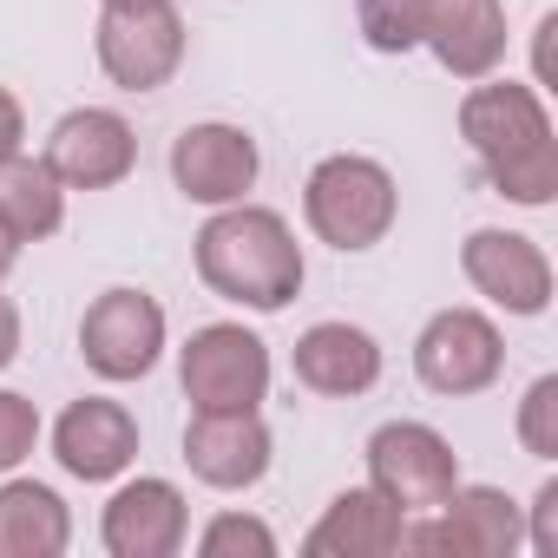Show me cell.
I'll return each instance as SVG.
<instances>
[{
    "instance_id": "cell-1",
    "label": "cell",
    "mask_w": 558,
    "mask_h": 558,
    "mask_svg": "<svg viewBox=\"0 0 558 558\" xmlns=\"http://www.w3.org/2000/svg\"><path fill=\"white\" fill-rule=\"evenodd\" d=\"M460 138L473 145L486 184L506 204L545 210L558 197V138H551V112L545 93L525 80H473V93L460 99Z\"/></svg>"
},
{
    "instance_id": "cell-2",
    "label": "cell",
    "mask_w": 558,
    "mask_h": 558,
    "mask_svg": "<svg viewBox=\"0 0 558 558\" xmlns=\"http://www.w3.org/2000/svg\"><path fill=\"white\" fill-rule=\"evenodd\" d=\"M197 276H204L210 296H223L236 310H256V316H276L303 296V243H296L283 210L243 197V204H223V210L204 217Z\"/></svg>"
},
{
    "instance_id": "cell-3",
    "label": "cell",
    "mask_w": 558,
    "mask_h": 558,
    "mask_svg": "<svg viewBox=\"0 0 558 558\" xmlns=\"http://www.w3.org/2000/svg\"><path fill=\"white\" fill-rule=\"evenodd\" d=\"M303 217L316 230V243L342 250V256H362L375 243H388L395 217H401V184L381 158H362V151H336L310 171L303 184Z\"/></svg>"
},
{
    "instance_id": "cell-4",
    "label": "cell",
    "mask_w": 558,
    "mask_h": 558,
    "mask_svg": "<svg viewBox=\"0 0 558 558\" xmlns=\"http://www.w3.org/2000/svg\"><path fill=\"white\" fill-rule=\"evenodd\" d=\"M191 414H250L269 401V342L243 323H204L178 349Z\"/></svg>"
},
{
    "instance_id": "cell-5",
    "label": "cell",
    "mask_w": 558,
    "mask_h": 558,
    "mask_svg": "<svg viewBox=\"0 0 558 558\" xmlns=\"http://www.w3.org/2000/svg\"><path fill=\"white\" fill-rule=\"evenodd\" d=\"M93 53L119 93H158L184 66V21L171 0H112L99 8Z\"/></svg>"
},
{
    "instance_id": "cell-6",
    "label": "cell",
    "mask_w": 558,
    "mask_h": 558,
    "mask_svg": "<svg viewBox=\"0 0 558 558\" xmlns=\"http://www.w3.org/2000/svg\"><path fill=\"white\" fill-rule=\"evenodd\" d=\"M414 375H421L427 395H447V401L486 395L506 375V336H499V323L480 316V310H434L427 329L414 336Z\"/></svg>"
},
{
    "instance_id": "cell-7",
    "label": "cell",
    "mask_w": 558,
    "mask_h": 558,
    "mask_svg": "<svg viewBox=\"0 0 558 558\" xmlns=\"http://www.w3.org/2000/svg\"><path fill=\"white\" fill-rule=\"evenodd\" d=\"M80 355L99 381H145L165 355V303L151 290H106L80 316Z\"/></svg>"
},
{
    "instance_id": "cell-8",
    "label": "cell",
    "mask_w": 558,
    "mask_h": 558,
    "mask_svg": "<svg viewBox=\"0 0 558 558\" xmlns=\"http://www.w3.org/2000/svg\"><path fill=\"white\" fill-rule=\"evenodd\" d=\"M368 486L388 493L408 519H421L460 486V453L427 421H388L368 434Z\"/></svg>"
},
{
    "instance_id": "cell-9",
    "label": "cell",
    "mask_w": 558,
    "mask_h": 558,
    "mask_svg": "<svg viewBox=\"0 0 558 558\" xmlns=\"http://www.w3.org/2000/svg\"><path fill=\"white\" fill-rule=\"evenodd\" d=\"M427 525H401V551H453V558H512L525 545V512L499 486H453Z\"/></svg>"
},
{
    "instance_id": "cell-10",
    "label": "cell",
    "mask_w": 558,
    "mask_h": 558,
    "mask_svg": "<svg viewBox=\"0 0 558 558\" xmlns=\"http://www.w3.org/2000/svg\"><path fill=\"white\" fill-rule=\"evenodd\" d=\"M256 171H263V151H256V138L243 125L204 119V125H184L171 138V184L204 210L243 204L256 191Z\"/></svg>"
},
{
    "instance_id": "cell-11",
    "label": "cell",
    "mask_w": 558,
    "mask_h": 558,
    "mask_svg": "<svg viewBox=\"0 0 558 558\" xmlns=\"http://www.w3.org/2000/svg\"><path fill=\"white\" fill-rule=\"evenodd\" d=\"M460 269H466V283L506 316H545L551 290H558L551 283V256L519 230H473L460 243Z\"/></svg>"
},
{
    "instance_id": "cell-12",
    "label": "cell",
    "mask_w": 558,
    "mask_h": 558,
    "mask_svg": "<svg viewBox=\"0 0 558 558\" xmlns=\"http://www.w3.org/2000/svg\"><path fill=\"white\" fill-rule=\"evenodd\" d=\"M40 158H47V171L66 191H112L138 165V132L119 112H106V106H80V112H66L47 132V151Z\"/></svg>"
},
{
    "instance_id": "cell-13",
    "label": "cell",
    "mask_w": 558,
    "mask_h": 558,
    "mask_svg": "<svg viewBox=\"0 0 558 558\" xmlns=\"http://www.w3.org/2000/svg\"><path fill=\"white\" fill-rule=\"evenodd\" d=\"M184 532L191 506L171 480H125L99 512V538L112 558H171L184 551Z\"/></svg>"
},
{
    "instance_id": "cell-14",
    "label": "cell",
    "mask_w": 558,
    "mask_h": 558,
    "mask_svg": "<svg viewBox=\"0 0 558 558\" xmlns=\"http://www.w3.org/2000/svg\"><path fill=\"white\" fill-rule=\"evenodd\" d=\"M53 460H60L73 480L106 486V480H119V473L138 460V421H132L119 401L86 395V401H73V408L53 421Z\"/></svg>"
},
{
    "instance_id": "cell-15",
    "label": "cell",
    "mask_w": 558,
    "mask_h": 558,
    "mask_svg": "<svg viewBox=\"0 0 558 558\" xmlns=\"http://www.w3.org/2000/svg\"><path fill=\"white\" fill-rule=\"evenodd\" d=\"M269 453H276V440L256 408L250 414H191V427H184V466L217 493H250L269 473Z\"/></svg>"
},
{
    "instance_id": "cell-16",
    "label": "cell",
    "mask_w": 558,
    "mask_h": 558,
    "mask_svg": "<svg viewBox=\"0 0 558 558\" xmlns=\"http://www.w3.org/2000/svg\"><path fill=\"white\" fill-rule=\"evenodd\" d=\"M421 47L453 73V80H486L506 60V8L499 0H427Z\"/></svg>"
},
{
    "instance_id": "cell-17",
    "label": "cell",
    "mask_w": 558,
    "mask_h": 558,
    "mask_svg": "<svg viewBox=\"0 0 558 558\" xmlns=\"http://www.w3.org/2000/svg\"><path fill=\"white\" fill-rule=\"evenodd\" d=\"M401 525H408V512L388 493L349 486V493H336L323 506V519L310 525L303 551L310 558H388V551H401Z\"/></svg>"
},
{
    "instance_id": "cell-18",
    "label": "cell",
    "mask_w": 558,
    "mask_h": 558,
    "mask_svg": "<svg viewBox=\"0 0 558 558\" xmlns=\"http://www.w3.org/2000/svg\"><path fill=\"white\" fill-rule=\"evenodd\" d=\"M296 381L329 401H355L381 381V342L355 323H316L296 342Z\"/></svg>"
},
{
    "instance_id": "cell-19",
    "label": "cell",
    "mask_w": 558,
    "mask_h": 558,
    "mask_svg": "<svg viewBox=\"0 0 558 558\" xmlns=\"http://www.w3.org/2000/svg\"><path fill=\"white\" fill-rule=\"evenodd\" d=\"M73 545V512L40 480L0 486V558H60Z\"/></svg>"
},
{
    "instance_id": "cell-20",
    "label": "cell",
    "mask_w": 558,
    "mask_h": 558,
    "mask_svg": "<svg viewBox=\"0 0 558 558\" xmlns=\"http://www.w3.org/2000/svg\"><path fill=\"white\" fill-rule=\"evenodd\" d=\"M0 217L14 223L21 243H47L66 223V184L47 171V158L8 151L0 158Z\"/></svg>"
},
{
    "instance_id": "cell-21",
    "label": "cell",
    "mask_w": 558,
    "mask_h": 558,
    "mask_svg": "<svg viewBox=\"0 0 558 558\" xmlns=\"http://www.w3.org/2000/svg\"><path fill=\"white\" fill-rule=\"evenodd\" d=\"M355 21H362V40L375 53H414L427 0H355Z\"/></svg>"
},
{
    "instance_id": "cell-22",
    "label": "cell",
    "mask_w": 558,
    "mask_h": 558,
    "mask_svg": "<svg viewBox=\"0 0 558 558\" xmlns=\"http://www.w3.org/2000/svg\"><path fill=\"white\" fill-rule=\"evenodd\" d=\"M519 447L532 460H558V375H538L519 401Z\"/></svg>"
},
{
    "instance_id": "cell-23",
    "label": "cell",
    "mask_w": 558,
    "mask_h": 558,
    "mask_svg": "<svg viewBox=\"0 0 558 558\" xmlns=\"http://www.w3.org/2000/svg\"><path fill=\"white\" fill-rule=\"evenodd\" d=\"M197 551L204 558H276V532L263 525V519H250V512H217L204 532H197Z\"/></svg>"
},
{
    "instance_id": "cell-24",
    "label": "cell",
    "mask_w": 558,
    "mask_h": 558,
    "mask_svg": "<svg viewBox=\"0 0 558 558\" xmlns=\"http://www.w3.org/2000/svg\"><path fill=\"white\" fill-rule=\"evenodd\" d=\"M40 447V408L14 388H0V473H14Z\"/></svg>"
},
{
    "instance_id": "cell-25",
    "label": "cell",
    "mask_w": 558,
    "mask_h": 558,
    "mask_svg": "<svg viewBox=\"0 0 558 558\" xmlns=\"http://www.w3.org/2000/svg\"><path fill=\"white\" fill-rule=\"evenodd\" d=\"M525 545L538 558H558V480H545L532 493V525H525Z\"/></svg>"
},
{
    "instance_id": "cell-26",
    "label": "cell",
    "mask_w": 558,
    "mask_h": 558,
    "mask_svg": "<svg viewBox=\"0 0 558 558\" xmlns=\"http://www.w3.org/2000/svg\"><path fill=\"white\" fill-rule=\"evenodd\" d=\"M8 151H27V112H21V99L0 86V158Z\"/></svg>"
},
{
    "instance_id": "cell-27",
    "label": "cell",
    "mask_w": 558,
    "mask_h": 558,
    "mask_svg": "<svg viewBox=\"0 0 558 558\" xmlns=\"http://www.w3.org/2000/svg\"><path fill=\"white\" fill-rule=\"evenodd\" d=\"M14 355H21V310L0 296V368H14Z\"/></svg>"
},
{
    "instance_id": "cell-28",
    "label": "cell",
    "mask_w": 558,
    "mask_h": 558,
    "mask_svg": "<svg viewBox=\"0 0 558 558\" xmlns=\"http://www.w3.org/2000/svg\"><path fill=\"white\" fill-rule=\"evenodd\" d=\"M21 250H27V243L14 236V223H8V217H0V283H8V276H14V263H21Z\"/></svg>"
},
{
    "instance_id": "cell-29",
    "label": "cell",
    "mask_w": 558,
    "mask_h": 558,
    "mask_svg": "<svg viewBox=\"0 0 558 558\" xmlns=\"http://www.w3.org/2000/svg\"><path fill=\"white\" fill-rule=\"evenodd\" d=\"M99 8H112V0H99Z\"/></svg>"
}]
</instances>
